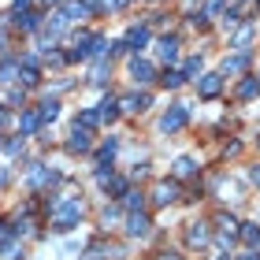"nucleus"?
<instances>
[{"label": "nucleus", "instance_id": "obj_11", "mask_svg": "<svg viewBox=\"0 0 260 260\" xmlns=\"http://www.w3.org/2000/svg\"><path fill=\"white\" fill-rule=\"evenodd\" d=\"M38 22H41L38 11H19V15H15V26H19V30H26V34L38 30Z\"/></svg>", "mask_w": 260, "mask_h": 260}, {"label": "nucleus", "instance_id": "obj_8", "mask_svg": "<svg viewBox=\"0 0 260 260\" xmlns=\"http://www.w3.org/2000/svg\"><path fill=\"white\" fill-rule=\"evenodd\" d=\"M175 197H179V186L175 182H160L156 190H152V201H156V205H171Z\"/></svg>", "mask_w": 260, "mask_h": 260}, {"label": "nucleus", "instance_id": "obj_16", "mask_svg": "<svg viewBox=\"0 0 260 260\" xmlns=\"http://www.w3.org/2000/svg\"><path fill=\"white\" fill-rule=\"evenodd\" d=\"M0 253H4V260H22V245L4 238V242H0Z\"/></svg>", "mask_w": 260, "mask_h": 260}, {"label": "nucleus", "instance_id": "obj_35", "mask_svg": "<svg viewBox=\"0 0 260 260\" xmlns=\"http://www.w3.org/2000/svg\"><path fill=\"white\" fill-rule=\"evenodd\" d=\"M253 182H256V186H260V168H256V171H253Z\"/></svg>", "mask_w": 260, "mask_h": 260}, {"label": "nucleus", "instance_id": "obj_6", "mask_svg": "<svg viewBox=\"0 0 260 260\" xmlns=\"http://www.w3.org/2000/svg\"><path fill=\"white\" fill-rule=\"evenodd\" d=\"M126 234H130V238H145V234H149V216L134 212V216L126 219Z\"/></svg>", "mask_w": 260, "mask_h": 260}, {"label": "nucleus", "instance_id": "obj_5", "mask_svg": "<svg viewBox=\"0 0 260 260\" xmlns=\"http://www.w3.org/2000/svg\"><path fill=\"white\" fill-rule=\"evenodd\" d=\"M219 86H223V78H219V75H201V82H197V93H201L205 101H212V97L219 93Z\"/></svg>", "mask_w": 260, "mask_h": 260}, {"label": "nucleus", "instance_id": "obj_33", "mask_svg": "<svg viewBox=\"0 0 260 260\" xmlns=\"http://www.w3.org/2000/svg\"><path fill=\"white\" fill-rule=\"evenodd\" d=\"M160 260H179V256H175V253H160Z\"/></svg>", "mask_w": 260, "mask_h": 260}, {"label": "nucleus", "instance_id": "obj_2", "mask_svg": "<svg viewBox=\"0 0 260 260\" xmlns=\"http://www.w3.org/2000/svg\"><path fill=\"white\" fill-rule=\"evenodd\" d=\"M186 119H190V108L186 104H171L168 112H164V119H160V130L164 134H175V130H182Z\"/></svg>", "mask_w": 260, "mask_h": 260}, {"label": "nucleus", "instance_id": "obj_10", "mask_svg": "<svg viewBox=\"0 0 260 260\" xmlns=\"http://www.w3.org/2000/svg\"><path fill=\"white\" fill-rule=\"evenodd\" d=\"M156 52H160V60L175 63V60H179V41H175V38H164V41L156 45Z\"/></svg>", "mask_w": 260, "mask_h": 260}, {"label": "nucleus", "instance_id": "obj_17", "mask_svg": "<svg viewBox=\"0 0 260 260\" xmlns=\"http://www.w3.org/2000/svg\"><path fill=\"white\" fill-rule=\"evenodd\" d=\"M15 75H19V60H4L0 63V82H4V86L15 82Z\"/></svg>", "mask_w": 260, "mask_h": 260}, {"label": "nucleus", "instance_id": "obj_26", "mask_svg": "<svg viewBox=\"0 0 260 260\" xmlns=\"http://www.w3.org/2000/svg\"><path fill=\"white\" fill-rule=\"evenodd\" d=\"M219 227H223V234H234L238 231V219L234 216H219Z\"/></svg>", "mask_w": 260, "mask_h": 260}, {"label": "nucleus", "instance_id": "obj_20", "mask_svg": "<svg viewBox=\"0 0 260 260\" xmlns=\"http://www.w3.org/2000/svg\"><path fill=\"white\" fill-rule=\"evenodd\" d=\"M115 152H119V141H115V138H108V141L101 145V164H112V156H115Z\"/></svg>", "mask_w": 260, "mask_h": 260}, {"label": "nucleus", "instance_id": "obj_23", "mask_svg": "<svg viewBox=\"0 0 260 260\" xmlns=\"http://www.w3.org/2000/svg\"><path fill=\"white\" fill-rule=\"evenodd\" d=\"M115 115H119V104H115V101L108 97V101H104V104H101V119H108V123H112V119H115Z\"/></svg>", "mask_w": 260, "mask_h": 260}, {"label": "nucleus", "instance_id": "obj_7", "mask_svg": "<svg viewBox=\"0 0 260 260\" xmlns=\"http://www.w3.org/2000/svg\"><path fill=\"white\" fill-rule=\"evenodd\" d=\"M130 78H134V82H152V63L134 56V60H130Z\"/></svg>", "mask_w": 260, "mask_h": 260}, {"label": "nucleus", "instance_id": "obj_37", "mask_svg": "<svg viewBox=\"0 0 260 260\" xmlns=\"http://www.w3.org/2000/svg\"><path fill=\"white\" fill-rule=\"evenodd\" d=\"M41 4H56V0H41Z\"/></svg>", "mask_w": 260, "mask_h": 260}, {"label": "nucleus", "instance_id": "obj_24", "mask_svg": "<svg viewBox=\"0 0 260 260\" xmlns=\"http://www.w3.org/2000/svg\"><path fill=\"white\" fill-rule=\"evenodd\" d=\"M160 82H164V86H168V89H179L182 82H186V75H179V71H168V75H164Z\"/></svg>", "mask_w": 260, "mask_h": 260}, {"label": "nucleus", "instance_id": "obj_36", "mask_svg": "<svg viewBox=\"0 0 260 260\" xmlns=\"http://www.w3.org/2000/svg\"><path fill=\"white\" fill-rule=\"evenodd\" d=\"M4 179H8V171H0V186H4Z\"/></svg>", "mask_w": 260, "mask_h": 260}, {"label": "nucleus", "instance_id": "obj_4", "mask_svg": "<svg viewBox=\"0 0 260 260\" xmlns=\"http://www.w3.org/2000/svg\"><path fill=\"white\" fill-rule=\"evenodd\" d=\"M67 149H71V152H89V149H93V138H89V130L82 126V123H75V130H71Z\"/></svg>", "mask_w": 260, "mask_h": 260}, {"label": "nucleus", "instance_id": "obj_25", "mask_svg": "<svg viewBox=\"0 0 260 260\" xmlns=\"http://www.w3.org/2000/svg\"><path fill=\"white\" fill-rule=\"evenodd\" d=\"M101 223H104V231H108L112 223H119V208H104L101 212Z\"/></svg>", "mask_w": 260, "mask_h": 260}, {"label": "nucleus", "instance_id": "obj_18", "mask_svg": "<svg viewBox=\"0 0 260 260\" xmlns=\"http://www.w3.org/2000/svg\"><path fill=\"white\" fill-rule=\"evenodd\" d=\"M19 126H22V134H38V126H41V115H34V112H26L19 119Z\"/></svg>", "mask_w": 260, "mask_h": 260}, {"label": "nucleus", "instance_id": "obj_29", "mask_svg": "<svg viewBox=\"0 0 260 260\" xmlns=\"http://www.w3.org/2000/svg\"><path fill=\"white\" fill-rule=\"evenodd\" d=\"M201 67H205V63H201V56H193V60L186 63V75H201Z\"/></svg>", "mask_w": 260, "mask_h": 260}, {"label": "nucleus", "instance_id": "obj_3", "mask_svg": "<svg viewBox=\"0 0 260 260\" xmlns=\"http://www.w3.org/2000/svg\"><path fill=\"white\" fill-rule=\"evenodd\" d=\"M26 179H30V186H56V182H60V171L45 168V164H30Z\"/></svg>", "mask_w": 260, "mask_h": 260}, {"label": "nucleus", "instance_id": "obj_15", "mask_svg": "<svg viewBox=\"0 0 260 260\" xmlns=\"http://www.w3.org/2000/svg\"><path fill=\"white\" fill-rule=\"evenodd\" d=\"M123 205H126L130 212H141V205H145V193H141V190H126V193H123Z\"/></svg>", "mask_w": 260, "mask_h": 260}, {"label": "nucleus", "instance_id": "obj_34", "mask_svg": "<svg viewBox=\"0 0 260 260\" xmlns=\"http://www.w3.org/2000/svg\"><path fill=\"white\" fill-rule=\"evenodd\" d=\"M4 123H8V112H4V108H0V126H4Z\"/></svg>", "mask_w": 260, "mask_h": 260}, {"label": "nucleus", "instance_id": "obj_27", "mask_svg": "<svg viewBox=\"0 0 260 260\" xmlns=\"http://www.w3.org/2000/svg\"><path fill=\"white\" fill-rule=\"evenodd\" d=\"M249 38H253V26H245L238 38H234V49H245V45H249Z\"/></svg>", "mask_w": 260, "mask_h": 260}, {"label": "nucleus", "instance_id": "obj_28", "mask_svg": "<svg viewBox=\"0 0 260 260\" xmlns=\"http://www.w3.org/2000/svg\"><path fill=\"white\" fill-rule=\"evenodd\" d=\"M22 149H26V141H8V156H22Z\"/></svg>", "mask_w": 260, "mask_h": 260}, {"label": "nucleus", "instance_id": "obj_14", "mask_svg": "<svg viewBox=\"0 0 260 260\" xmlns=\"http://www.w3.org/2000/svg\"><path fill=\"white\" fill-rule=\"evenodd\" d=\"M242 242L253 245V249H260V227H256V223H245V227H242Z\"/></svg>", "mask_w": 260, "mask_h": 260}, {"label": "nucleus", "instance_id": "obj_31", "mask_svg": "<svg viewBox=\"0 0 260 260\" xmlns=\"http://www.w3.org/2000/svg\"><path fill=\"white\" fill-rule=\"evenodd\" d=\"M4 238H11V223H8V219H0V242H4Z\"/></svg>", "mask_w": 260, "mask_h": 260}, {"label": "nucleus", "instance_id": "obj_19", "mask_svg": "<svg viewBox=\"0 0 260 260\" xmlns=\"http://www.w3.org/2000/svg\"><path fill=\"white\" fill-rule=\"evenodd\" d=\"M256 93H260V82H256V78H245L242 86H238V97H242V101H249V97H256Z\"/></svg>", "mask_w": 260, "mask_h": 260}, {"label": "nucleus", "instance_id": "obj_32", "mask_svg": "<svg viewBox=\"0 0 260 260\" xmlns=\"http://www.w3.org/2000/svg\"><path fill=\"white\" fill-rule=\"evenodd\" d=\"M238 260H260V256H256V253H242Z\"/></svg>", "mask_w": 260, "mask_h": 260}, {"label": "nucleus", "instance_id": "obj_21", "mask_svg": "<svg viewBox=\"0 0 260 260\" xmlns=\"http://www.w3.org/2000/svg\"><path fill=\"white\" fill-rule=\"evenodd\" d=\"M145 41H149V30H145V26H138V30L126 34V45H134V49H141Z\"/></svg>", "mask_w": 260, "mask_h": 260}, {"label": "nucleus", "instance_id": "obj_30", "mask_svg": "<svg viewBox=\"0 0 260 260\" xmlns=\"http://www.w3.org/2000/svg\"><path fill=\"white\" fill-rule=\"evenodd\" d=\"M242 67H245V56H234V60H227L223 71H242Z\"/></svg>", "mask_w": 260, "mask_h": 260}, {"label": "nucleus", "instance_id": "obj_12", "mask_svg": "<svg viewBox=\"0 0 260 260\" xmlns=\"http://www.w3.org/2000/svg\"><path fill=\"white\" fill-rule=\"evenodd\" d=\"M175 175H179V179L197 175V160H193V156H179V160H175Z\"/></svg>", "mask_w": 260, "mask_h": 260}, {"label": "nucleus", "instance_id": "obj_1", "mask_svg": "<svg viewBox=\"0 0 260 260\" xmlns=\"http://www.w3.org/2000/svg\"><path fill=\"white\" fill-rule=\"evenodd\" d=\"M52 227L56 231H75L78 227V219H82V201L78 197H52Z\"/></svg>", "mask_w": 260, "mask_h": 260}, {"label": "nucleus", "instance_id": "obj_9", "mask_svg": "<svg viewBox=\"0 0 260 260\" xmlns=\"http://www.w3.org/2000/svg\"><path fill=\"white\" fill-rule=\"evenodd\" d=\"M208 238H212V234H208V227H205V223H193V227L186 231V242H190L193 249H201V245H208Z\"/></svg>", "mask_w": 260, "mask_h": 260}, {"label": "nucleus", "instance_id": "obj_22", "mask_svg": "<svg viewBox=\"0 0 260 260\" xmlns=\"http://www.w3.org/2000/svg\"><path fill=\"white\" fill-rule=\"evenodd\" d=\"M78 123H82V126H86V130H93V126H97V123H101V112H97V108H86V112H82V115H78Z\"/></svg>", "mask_w": 260, "mask_h": 260}, {"label": "nucleus", "instance_id": "obj_13", "mask_svg": "<svg viewBox=\"0 0 260 260\" xmlns=\"http://www.w3.org/2000/svg\"><path fill=\"white\" fill-rule=\"evenodd\" d=\"M38 115H41V123H52L56 115H60V101H56V97H49V101L41 104V112H38Z\"/></svg>", "mask_w": 260, "mask_h": 260}, {"label": "nucleus", "instance_id": "obj_38", "mask_svg": "<svg viewBox=\"0 0 260 260\" xmlns=\"http://www.w3.org/2000/svg\"><path fill=\"white\" fill-rule=\"evenodd\" d=\"M0 145H4V141H0Z\"/></svg>", "mask_w": 260, "mask_h": 260}]
</instances>
